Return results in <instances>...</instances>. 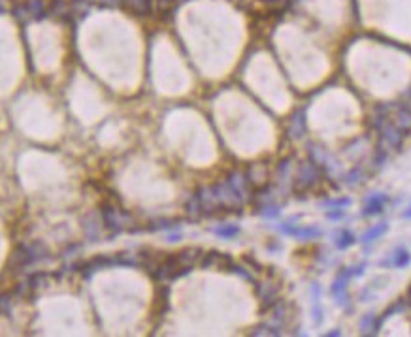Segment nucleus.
I'll return each mask as SVG.
<instances>
[{"mask_svg": "<svg viewBox=\"0 0 411 337\" xmlns=\"http://www.w3.org/2000/svg\"><path fill=\"white\" fill-rule=\"evenodd\" d=\"M351 277H353V271L349 268V270L339 271L337 277L334 279V283H332V296H334V302L337 305H347V285Z\"/></svg>", "mask_w": 411, "mask_h": 337, "instance_id": "20e7f679", "label": "nucleus"}, {"mask_svg": "<svg viewBox=\"0 0 411 337\" xmlns=\"http://www.w3.org/2000/svg\"><path fill=\"white\" fill-rule=\"evenodd\" d=\"M381 139L389 145V147H400L402 139H404V134L402 130L394 123L392 125H383L381 127Z\"/></svg>", "mask_w": 411, "mask_h": 337, "instance_id": "4468645a", "label": "nucleus"}, {"mask_svg": "<svg viewBox=\"0 0 411 337\" xmlns=\"http://www.w3.org/2000/svg\"><path fill=\"white\" fill-rule=\"evenodd\" d=\"M293 158H283L275 168V183L279 189H289L293 183Z\"/></svg>", "mask_w": 411, "mask_h": 337, "instance_id": "6e6552de", "label": "nucleus"}, {"mask_svg": "<svg viewBox=\"0 0 411 337\" xmlns=\"http://www.w3.org/2000/svg\"><path fill=\"white\" fill-rule=\"evenodd\" d=\"M211 232L223 237V239H232L240 234V226L238 224H221V226H213Z\"/></svg>", "mask_w": 411, "mask_h": 337, "instance_id": "aec40b11", "label": "nucleus"}, {"mask_svg": "<svg viewBox=\"0 0 411 337\" xmlns=\"http://www.w3.org/2000/svg\"><path fill=\"white\" fill-rule=\"evenodd\" d=\"M387 230H389V224H387V222H379V224L372 226V228H368L366 232L362 234L360 241H362V243L377 241V239H381V236H385V234H387Z\"/></svg>", "mask_w": 411, "mask_h": 337, "instance_id": "f3484780", "label": "nucleus"}, {"mask_svg": "<svg viewBox=\"0 0 411 337\" xmlns=\"http://www.w3.org/2000/svg\"><path fill=\"white\" fill-rule=\"evenodd\" d=\"M362 179H364V173H362V169H353L351 173H347V175H345V183H347L349 187H357V185H360V183H362Z\"/></svg>", "mask_w": 411, "mask_h": 337, "instance_id": "5701e85b", "label": "nucleus"}, {"mask_svg": "<svg viewBox=\"0 0 411 337\" xmlns=\"http://www.w3.org/2000/svg\"><path fill=\"white\" fill-rule=\"evenodd\" d=\"M394 125L400 128L402 132H410L411 130V104L398 107L396 115H394Z\"/></svg>", "mask_w": 411, "mask_h": 337, "instance_id": "dca6fc26", "label": "nucleus"}, {"mask_svg": "<svg viewBox=\"0 0 411 337\" xmlns=\"http://www.w3.org/2000/svg\"><path fill=\"white\" fill-rule=\"evenodd\" d=\"M319 179H321V168L313 160H304L296 168V173L293 177V189L295 192H307L315 187Z\"/></svg>", "mask_w": 411, "mask_h": 337, "instance_id": "f257e3e1", "label": "nucleus"}, {"mask_svg": "<svg viewBox=\"0 0 411 337\" xmlns=\"http://www.w3.org/2000/svg\"><path fill=\"white\" fill-rule=\"evenodd\" d=\"M327 217L330 221H341V219L345 217V209H339V207H336V209H328Z\"/></svg>", "mask_w": 411, "mask_h": 337, "instance_id": "393cba45", "label": "nucleus"}, {"mask_svg": "<svg viewBox=\"0 0 411 337\" xmlns=\"http://www.w3.org/2000/svg\"><path fill=\"white\" fill-rule=\"evenodd\" d=\"M176 2H185V0H176Z\"/></svg>", "mask_w": 411, "mask_h": 337, "instance_id": "2f4dec72", "label": "nucleus"}, {"mask_svg": "<svg viewBox=\"0 0 411 337\" xmlns=\"http://www.w3.org/2000/svg\"><path fill=\"white\" fill-rule=\"evenodd\" d=\"M306 132V111L304 109H298L291 117V123H289V136L293 139H300Z\"/></svg>", "mask_w": 411, "mask_h": 337, "instance_id": "9b49d317", "label": "nucleus"}, {"mask_svg": "<svg viewBox=\"0 0 411 337\" xmlns=\"http://www.w3.org/2000/svg\"><path fill=\"white\" fill-rule=\"evenodd\" d=\"M257 294L262 300L264 303H275V298L279 294V285L274 281H262L257 285Z\"/></svg>", "mask_w": 411, "mask_h": 337, "instance_id": "ddd939ff", "label": "nucleus"}, {"mask_svg": "<svg viewBox=\"0 0 411 337\" xmlns=\"http://www.w3.org/2000/svg\"><path fill=\"white\" fill-rule=\"evenodd\" d=\"M323 205H325L327 209H336V207H339V209H345L347 205H351V198H334V200H325L323 202Z\"/></svg>", "mask_w": 411, "mask_h": 337, "instance_id": "4be33fe9", "label": "nucleus"}, {"mask_svg": "<svg viewBox=\"0 0 411 337\" xmlns=\"http://www.w3.org/2000/svg\"><path fill=\"white\" fill-rule=\"evenodd\" d=\"M0 11H2V8H0Z\"/></svg>", "mask_w": 411, "mask_h": 337, "instance_id": "473e14b6", "label": "nucleus"}, {"mask_svg": "<svg viewBox=\"0 0 411 337\" xmlns=\"http://www.w3.org/2000/svg\"><path fill=\"white\" fill-rule=\"evenodd\" d=\"M123 6L134 15H148L153 8V2L151 0H123Z\"/></svg>", "mask_w": 411, "mask_h": 337, "instance_id": "2eb2a0df", "label": "nucleus"}, {"mask_svg": "<svg viewBox=\"0 0 411 337\" xmlns=\"http://www.w3.org/2000/svg\"><path fill=\"white\" fill-rule=\"evenodd\" d=\"M187 213H189L190 217H200L202 215V205H200V202H198V198H196V194H194V196L189 200V203H187Z\"/></svg>", "mask_w": 411, "mask_h": 337, "instance_id": "b1692460", "label": "nucleus"}, {"mask_svg": "<svg viewBox=\"0 0 411 337\" xmlns=\"http://www.w3.org/2000/svg\"><path fill=\"white\" fill-rule=\"evenodd\" d=\"M355 241H357L355 236L349 232V230H339L337 234H334V245H336V249H339V251L349 249Z\"/></svg>", "mask_w": 411, "mask_h": 337, "instance_id": "6ab92c4d", "label": "nucleus"}, {"mask_svg": "<svg viewBox=\"0 0 411 337\" xmlns=\"http://www.w3.org/2000/svg\"><path fill=\"white\" fill-rule=\"evenodd\" d=\"M389 200L387 194L383 192H374L370 194L368 198L364 200V209H362V215L364 217H374V215H379L383 207H385V202Z\"/></svg>", "mask_w": 411, "mask_h": 337, "instance_id": "9d476101", "label": "nucleus"}, {"mask_svg": "<svg viewBox=\"0 0 411 337\" xmlns=\"http://www.w3.org/2000/svg\"><path fill=\"white\" fill-rule=\"evenodd\" d=\"M176 256H178V262L181 264V268L189 273L196 264H200L204 253H202V249H198V247H187V249H183V251L178 253Z\"/></svg>", "mask_w": 411, "mask_h": 337, "instance_id": "1a4fd4ad", "label": "nucleus"}, {"mask_svg": "<svg viewBox=\"0 0 411 337\" xmlns=\"http://www.w3.org/2000/svg\"><path fill=\"white\" fill-rule=\"evenodd\" d=\"M359 328L362 336H374L379 330L377 328V316L374 315V313H368L366 316H362L359 322Z\"/></svg>", "mask_w": 411, "mask_h": 337, "instance_id": "a211bd4d", "label": "nucleus"}, {"mask_svg": "<svg viewBox=\"0 0 411 337\" xmlns=\"http://www.w3.org/2000/svg\"><path fill=\"white\" fill-rule=\"evenodd\" d=\"M366 266L368 264L366 262H360L359 266H355V268H351V271H353V277H359V275L364 273V270H366Z\"/></svg>", "mask_w": 411, "mask_h": 337, "instance_id": "bb28decb", "label": "nucleus"}, {"mask_svg": "<svg viewBox=\"0 0 411 337\" xmlns=\"http://www.w3.org/2000/svg\"><path fill=\"white\" fill-rule=\"evenodd\" d=\"M10 303H11V294L10 292H6V294L0 296V313H2V311H8V309H10Z\"/></svg>", "mask_w": 411, "mask_h": 337, "instance_id": "a878e982", "label": "nucleus"}, {"mask_svg": "<svg viewBox=\"0 0 411 337\" xmlns=\"http://www.w3.org/2000/svg\"><path fill=\"white\" fill-rule=\"evenodd\" d=\"M410 264H411V254L408 253L406 249H396L387 260L379 262V266H383V268H398V270H404V268H408Z\"/></svg>", "mask_w": 411, "mask_h": 337, "instance_id": "f8f14e48", "label": "nucleus"}, {"mask_svg": "<svg viewBox=\"0 0 411 337\" xmlns=\"http://www.w3.org/2000/svg\"><path fill=\"white\" fill-rule=\"evenodd\" d=\"M266 2H274L275 4V2H283V0H266Z\"/></svg>", "mask_w": 411, "mask_h": 337, "instance_id": "7c9ffc66", "label": "nucleus"}, {"mask_svg": "<svg viewBox=\"0 0 411 337\" xmlns=\"http://www.w3.org/2000/svg\"><path fill=\"white\" fill-rule=\"evenodd\" d=\"M226 183L240 194V198H242L245 203L251 200V189H253V187H251V183L247 179L245 171H240V169H238V171H232L230 175H228V179H226Z\"/></svg>", "mask_w": 411, "mask_h": 337, "instance_id": "423d86ee", "label": "nucleus"}, {"mask_svg": "<svg viewBox=\"0 0 411 337\" xmlns=\"http://www.w3.org/2000/svg\"><path fill=\"white\" fill-rule=\"evenodd\" d=\"M200 266L206 270H230L232 260L228 254H223L219 251H211L202 256Z\"/></svg>", "mask_w": 411, "mask_h": 337, "instance_id": "0eeeda50", "label": "nucleus"}, {"mask_svg": "<svg viewBox=\"0 0 411 337\" xmlns=\"http://www.w3.org/2000/svg\"><path fill=\"white\" fill-rule=\"evenodd\" d=\"M259 213L262 215L264 219H275V217H279L281 209H279V205H275L274 202H272V203H264V205H261V211H259Z\"/></svg>", "mask_w": 411, "mask_h": 337, "instance_id": "412c9836", "label": "nucleus"}, {"mask_svg": "<svg viewBox=\"0 0 411 337\" xmlns=\"http://www.w3.org/2000/svg\"><path fill=\"white\" fill-rule=\"evenodd\" d=\"M245 175H247V179H249L253 189H262L270 181V168H268L266 162H255L245 171Z\"/></svg>", "mask_w": 411, "mask_h": 337, "instance_id": "39448f33", "label": "nucleus"}, {"mask_svg": "<svg viewBox=\"0 0 411 337\" xmlns=\"http://www.w3.org/2000/svg\"><path fill=\"white\" fill-rule=\"evenodd\" d=\"M181 239V232L180 234H168V241L170 243H176Z\"/></svg>", "mask_w": 411, "mask_h": 337, "instance_id": "cd10ccee", "label": "nucleus"}, {"mask_svg": "<svg viewBox=\"0 0 411 337\" xmlns=\"http://www.w3.org/2000/svg\"><path fill=\"white\" fill-rule=\"evenodd\" d=\"M402 217H404V219H411V203L408 205V209L402 213Z\"/></svg>", "mask_w": 411, "mask_h": 337, "instance_id": "c85d7f7f", "label": "nucleus"}, {"mask_svg": "<svg viewBox=\"0 0 411 337\" xmlns=\"http://www.w3.org/2000/svg\"><path fill=\"white\" fill-rule=\"evenodd\" d=\"M279 230L283 234H289L300 241H309V239H315L319 236H323V230L317 228V226H295L291 222H283L279 224Z\"/></svg>", "mask_w": 411, "mask_h": 337, "instance_id": "7ed1b4c3", "label": "nucleus"}, {"mask_svg": "<svg viewBox=\"0 0 411 337\" xmlns=\"http://www.w3.org/2000/svg\"><path fill=\"white\" fill-rule=\"evenodd\" d=\"M339 334H341V332H339V330H336V332H330V334H327L328 337H334V336H339Z\"/></svg>", "mask_w": 411, "mask_h": 337, "instance_id": "c756f323", "label": "nucleus"}, {"mask_svg": "<svg viewBox=\"0 0 411 337\" xmlns=\"http://www.w3.org/2000/svg\"><path fill=\"white\" fill-rule=\"evenodd\" d=\"M102 222L106 224V228H110L113 232H121V230L130 228L132 219L123 209L113 207V205H106L102 209Z\"/></svg>", "mask_w": 411, "mask_h": 337, "instance_id": "f03ea898", "label": "nucleus"}]
</instances>
